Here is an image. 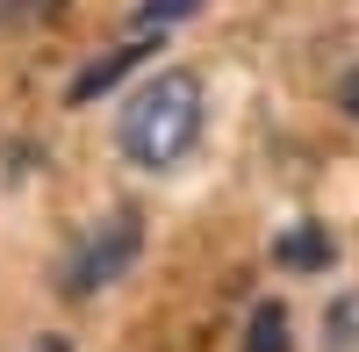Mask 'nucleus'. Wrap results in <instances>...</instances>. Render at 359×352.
<instances>
[{
  "label": "nucleus",
  "instance_id": "f257e3e1",
  "mask_svg": "<svg viewBox=\"0 0 359 352\" xmlns=\"http://www.w3.org/2000/svg\"><path fill=\"white\" fill-rule=\"evenodd\" d=\"M123 158L144 172H172L180 158L201 144V79L194 72H158L144 79L123 101V123H115Z\"/></svg>",
  "mask_w": 359,
  "mask_h": 352
},
{
  "label": "nucleus",
  "instance_id": "f03ea898",
  "mask_svg": "<svg viewBox=\"0 0 359 352\" xmlns=\"http://www.w3.org/2000/svg\"><path fill=\"white\" fill-rule=\"evenodd\" d=\"M137 252H144V223H137V209H115L108 223L86 230L79 252L65 259V295H72V302L101 295L108 280H123V273L137 266Z\"/></svg>",
  "mask_w": 359,
  "mask_h": 352
},
{
  "label": "nucleus",
  "instance_id": "7ed1b4c3",
  "mask_svg": "<svg viewBox=\"0 0 359 352\" xmlns=\"http://www.w3.org/2000/svg\"><path fill=\"white\" fill-rule=\"evenodd\" d=\"M273 259L287 273H323L338 259V245H331V230H316V223H294L287 238H273Z\"/></svg>",
  "mask_w": 359,
  "mask_h": 352
},
{
  "label": "nucleus",
  "instance_id": "20e7f679",
  "mask_svg": "<svg viewBox=\"0 0 359 352\" xmlns=\"http://www.w3.org/2000/svg\"><path fill=\"white\" fill-rule=\"evenodd\" d=\"M144 50H151V36H137V43H123V50H108V57H94L72 86H65V101H94V94H108L115 79H123L130 65H144Z\"/></svg>",
  "mask_w": 359,
  "mask_h": 352
},
{
  "label": "nucleus",
  "instance_id": "39448f33",
  "mask_svg": "<svg viewBox=\"0 0 359 352\" xmlns=\"http://www.w3.org/2000/svg\"><path fill=\"white\" fill-rule=\"evenodd\" d=\"M245 352H287V309H280V302H259V309H252Z\"/></svg>",
  "mask_w": 359,
  "mask_h": 352
},
{
  "label": "nucleus",
  "instance_id": "423d86ee",
  "mask_svg": "<svg viewBox=\"0 0 359 352\" xmlns=\"http://www.w3.org/2000/svg\"><path fill=\"white\" fill-rule=\"evenodd\" d=\"M194 8H201V0H144V8H137V29H144V36H158V29L187 22Z\"/></svg>",
  "mask_w": 359,
  "mask_h": 352
},
{
  "label": "nucleus",
  "instance_id": "0eeeda50",
  "mask_svg": "<svg viewBox=\"0 0 359 352\" xmlns=\"http://www.w3.org/2000/svg\"><path fill=\"white\" fill-rule=\"evenodd\" d=\"M352 338H359V295H345L331 316V352H352Z\"/></svg>",
  "mask_w": 359,
  "mask_h": 352
},
{
  "label": "nucleus",
  "instance_id": "6e6552de",
  "mask_svg": "<svg viewBox=\"0 0 359 352\" xmlns=\"http://www.w3.org/2000/svg\"><path fill=\"white\" fill-rule=\"evenodd\" d=\"M338 108L359 123V72H345V79H338Z\"/></svg>",
  "mask_w": 359,
  "mask_h": 352
},
{
  "label": "nucleus",
  "instance_id": "1a4fd4ad",
  "mask_svg": "<svg viewBox=\"0 0 359 352\" xmlns=\"http://www.w3.org/2000/svg\"><path fill=\"white\" fill-rule=\"evenodd\" d=\"M29 352H72L65 338H36V345H29Z\"/></svg>",
  "mask_w": 359,
  "mask_h": 352
}]
</instances>
